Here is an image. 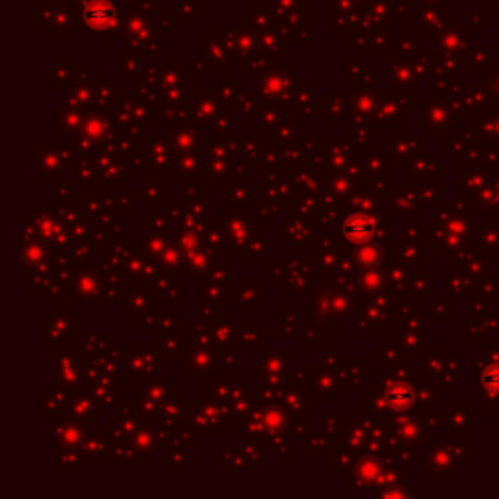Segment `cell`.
Listing matches in <instances>:
<instances>
[{"label": "cell", "mask_w": 499, "mask_h": 499, "mask_svg": "<svg viewBox=\"0 0 499 499\" xmlns=\"http://www.w3.org/2000/svg\"><path fill=\"white\" fill-rule=\"evenodd\" d=\"M82 18L94 31H108L118 24V8L111 0H88L84 4Z\"/></svg>", "instance_id": "6da1fadb"}, {"label": "cell", "mask_w": 499, "mask_h": 499, "mask_svg": "<svg viewBox=\"0 0 499 499\" xmlns=\"http://www.w3.org/2000/svg\"><path fill=\"white\" fill-rule=\"evenodd\" d=\"M345 232L351 240L365 242L371 236V223L367 221V216H351V221L345 225Z\"/></svg>", "instance_id": "7a4b0ae2"}]
</instances>
